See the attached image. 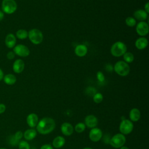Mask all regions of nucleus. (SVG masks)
<instances>
[{
	"instance_id": "1",
	"label": "nucleus",
	"mask_w": 149,
	"mask_h": 149,
	"mask_svg": "<svg viewBox=\"0 0 149 149\" xmlns=\"http://www.w3.org/2000/svg\"><path fill=\"white\" fill-rule=\"evenodd\" d=\"M55 125V122L52 118L45 117L38 121L36 126V129L39 133L47 134L54 130Z\"/></svg>"
},
{
	"instance_id": "2",
	"label": "nucleus",
	"mask_w": 149,
	"mask_h": 149,
	"mask_svg": "<svg viewBox=\"0 0 149 149\" xmlns=\"http://www.w3.org/2000/svg\"><path fill=\"white\" fill-rule=\"evenodd\" d=\"M112 55L115 57H120L127 52V47L126 44L122 41H116L113 43L110 49Z\"/></svg>"
},
{
	"instance_id": "3",
	"label": "nucleus",
	"mask_w": 149,
	"mask_h": 149,
	"mask_svg": "<svg viewBox=\"0 0 149 149\" xmlns=\"http://www.w3.org/2000/svg\"><path fill=\"white\" fill-rule=\"evenodd\" d=\"M113 70L118 75L126 76L130 71V68L128 63L123 61H119L113 66Z\"/></svg>"
},
{
	"instance_id": "4",
	"label": "nucleus",
	"mask_w": 149,
	"mask_h": 149,
	"mask_svg": "<svg viewBox=\"0 0 149 149\" xmlns=\"http://www.w3.org/2000/svg\"><path fill=\"white\" fill-rule=\"evenodd\" d=\"M28 37L33 44L38 45L42 42L44 36L41 30L37 29H33L28 32Z\"/></svg>"
},
{
	"instance_id": "5",
	"label": "nucleus",
	"mask_w": 149,
	"mask_h": 149,
	"mask_svg": "<svg viewBox=\"0 0 149 149\" xmlns=\"http://www.w3.org/2000/svg\"><path fill=\"white\" fill-rule=\"evenodd\" d=\"M126 143V137L122 133H118L112 137L109 140V144L115 148H119Z\"/></svg>"
},
{
	"instance_id": "6",
	"label": "nucleus",
	"mask_w": 149,
	"mask_h": 149,
	"mask_svg": "<svg viewBox=\"0 0 149 149\" xmlns=\"http://www.w3.org/2000/svg\"><path fill=\"white\" fill-rule=\"evenodd\" d=\"M2 9L3 12L7 14H12L17 9V3L15 0H2Z\"/></svg>"
},
{
	"instance_id": "7",
	"label": "nucleus",
	"mask_w": 149,
	"mask_h": 149,
	"mask_svg": "<svg viewBox=\"0 0 149 149\" xmlns=\"http://www.w3.org/2000/svg\"><path fill=\"white\" fill-rule=\"evenodd\" d=\"M133 129V124L130 120L123 119L119 125V131L120 133L126 135L130 133Z\"/></svg>"
},
{
	"instance_id": "8",
	"label": "nucleus",
	"mask_w": 149,
	"mask_h": 149,
	"mask_svg": "<svg viewBox=\"0 0 149 149\" xmlns=\"http://www.w3.org/2000/svg\"><path fill=\"white\" fill-rule=\"evenodd\" d=\"M13 52L15 55L21 57H26L30 54L29 48L23 44H17L13 47Z\"/></svg>"
},
{
	"instance_id": "9",
	"label": "nucleus",
	"mask_w": 149,
	"mask_h": 149,
	"mask_svg": "<svg viewBox=\"0 0 149 149\" xmlns=\"http://www.w3.org/2000/svg\"><path fill=\"white\" fill-rule=\"evenodd\" d=\"M136 31L138 35L141 37L147 36L149 32V26L145 21L139 22L136 26Z\"/></svg>"
},
{
	"instance_id": "10",
	"label": "nucleus",
	"mask_w": 149,
	"mask_h": 149,
	"mask_svg": "<svg viewBox=\"0 0 149 149\" xmlns=\"http://www.w3.org/2000/svg\"><path fill=\"white\" fill-rule=\"evenodd\" d=\"M102 137V132L98 127H94L89 132V138L93 142H97Z\"/></svg>"
},
{
	"instance_id": "11",
	"label": "nucleus",
	"mask_w": 149,
	"mask_h": 149,
	"mask_svg": "<svg viewBox=\"0 0 149 149\" xmlns=\"http://www.w3.org/2000/svg\"><path fill=\"white\" fill-rule=\"evenodd\" d=\"M84 124L88 128L95 127L98 124V119L96 116L93 115H89L86 116L84 119Z\"/></svg>"
},
{
	"instance_id": "12",
	"label": "nucleus",
	"mask_w": 149,
	"mask_h": 149,
	"mask_svg": "<svg viewBox=\"0 0 149 149\" xmlns=\"http://www.w3.org/2000/svg\"><path fill=\"white\" fill-rule=\"evenodd\" d=\"M61 130L63 134L66 136H69L73 134L74 127L70 123L64 122L61 126Z\"/></svg>"
},
{
	"instance_id": "13",
	"label": "nucleus",
	"mask_w": 149,
	"mask_h": 149,
	"mask_svg": "<svg viewBox=\"0 0 149 149\" xmlns=\"http://www.w3.org/2000/svg\"><path fill=\"white\" fill-rule=\"evenodd\" d=\"M13 70L16 73H22L24 69V62L21 59H17L13 62Z\"/></svg>"
},
{
	"instance_id": "14",
	"label": "nucleus",
	"mask_w": 149,
	"mask_h": 149,
	"mask_svg": "<svg viewBox=\"0 0 149 149\" xmlns=\"http://www.w3.org/2000/svg\"><path fill=\"white\" fill-rule=\"evenodd\" d=\"M26 122L27 125L31 128L37 126L38 122V118L37 114L34 113H30L26 118Z\"/></svg>"
},
{
	"instance_id": "15",
	"label": "nucleus",
	"mask_w": 149,
	"mask_h": 149,
	"mask_svg": "<svg viewBox=\"0 0 149 149\" xmlns=\"http://www.w3.org/2000/svg\"><path fill=\"white\" fill-rule=\"evenodd\" d=\"M5 43L6 46L9 48H12L16 45V38L13 34L9 33L8 34L5 40Z\"/></svg>"
},
{
	"instance_id": "16",
	"label": "nucleus",
	"mask_w": 149,
	"mask_h": 149,
	"mask_svg": "<svg viewBox=\"0 0 149 149\" xmlns=\"http://www.w3.org/2000/svg\"><path fill=\"white\" fill-rule=\"evenodd\" d=\"M133 16L136 20L143 22L147 19L148 13L144 9H138L134 12Z\"/></svg>"
},
{
	"instance_id": "17",
	"label": "nucleus",
	"mask_w": 149,
	"mask_h": 149,
	"mask_svg": "<svg viewBox=\"0 0 149 149\" xmlns=\"http://www.w3.org/2000/svg\"><path fill=\"white\" fill-rule=\"evenodd\" d=\"M88 48L84 44H79L74 48V54L79 57H83L87 54Z\"/></svg>"
},
{
	"instance_id": "18",
	"label": "nucleus",
	"mask_w": 149,
	"mask_h": 149,
	"mask_svg": "<svg viewBox=\"0 0 149 149\" xmlns=\"http://www.w3.org/2000/svg\"><path fill=\"white\" fill-rule=\"evenodd\" d=\"M148 40L144 37L138 38L135 41V46L139 50L144 49L148 45Z\"/></svg>"
},
{
	"instance_id": "19",
	"label": "nucleus",
	"mask_w": 149,
	"mask_h": 149,
	"mask_svg": "<svg viewBox=\"0 0 149 149\" xmlns=\"http://www.w3.org/2000/svg\"><path fill=\"white\" fill-rule=\"evenodd\" d=\"M141 113L139 109L134 108H132L129 112V118L131 121L137 122L140 118Z\"/></svg>"
},
{
	"instance_id": "20",
	"label": "nucleus",
	"mask_w": 149,
	"mask_h": 149,
	"mask_svg": "<svg viewBox=\"0 0 149 149\" xmlns=\"http://www.w3.org/2000/svg\"><path fill=\"white\" fill-rule=\"evenodd\" d=\"M65 143V140L63 137L58 136L55 137L52 141V146L56 148H59L64 146Z\"/></svg>"
},
{
	"instance_id": "21",
	"label": "nucleus",
	"mask_w": 149,
	"mask_h": 149,
	"mask_svg": "<svg viewBox=\"0 0 149 149\" xmlns=\"http://www.w3.org/2000/svg\"><path fill=\"white\" fill-rule=\"evenodd\" d=\"M37 136V131L34 129H29L26 130L23 133L24 138L27 140H31Z\"/></svg>"
},
{
	"instance_id": "22",
	"label": "nucleus",
	"mask_w": 149,
	"mask_h": 149,
	"mask_svg": "<svg viewBox=\"0 0 149 149\" xmlns=\"http://www.w3.org/2000/svg\"><path fill=\"white\" fill-rule=\"evenodd\" d=\"M3 81L8 85H13L16 81V77L13 74H7L3 76Z\"/></svg>"
},
{
	"instance_id": "23",
	"label": "nucleus",
	"mask_w": 149,
	"mask_h": 149,
	"mask_svg": "<svg viewBox=\"0 0 149 149\" xmlns=\"http://www.w3.org/2000/svg\"><path fill=\"white\" fill-rule=\"evenodd\" d=\"M16 36L20 40H24L28 37V32L25 29H19L16 31Z\"/></svg>"
},
{
	"instance_id": "24",
	"label": "nucleus",
	"mask_w": 149,
	"mask_h": 149,
	"mask_svg": "<svg viewBox=\"0 0 149 149\" xmlns=\"http://www.w3.org/2000/svg\"><path fill=\"white\" fill-rule=\"evenodd\" d=\"M123 61L126 62L127 63H130L133 62L134 59V55L130 52H126L123 55Z\"/></svg>"
},
{
	"instance_id": "25",
	"label": "nucleus",
	"mask_w": 149,
	"mask_h": 149,
	"mask_svg": "<svg viewBox=\"0 0 149 149\" xmlns=\"http://www.w3.org/2000/svg\"><path fill=\"white\" fill-rule=\"evenodd\" d=\"M125 23L128 27H133L136 25V20L133 17L129 16L125 19Z\"/></svg>"
},
{
	"instance_id": "26",
	"label": "nucleus",
	"mask_w": 149,
	"mask_h": 149,
	"mask_svg": "<svg viewBox=\"0 0 149 149\" xmlns=\"http://www.w3.org/2000/svg\"><path fill=\"white\" fill-rule=\"evenodd\" d=\"M86 125L83 122H79L78 123H77L74 127V130L77 132V133H81L83 132L84 131L85 129H86Z\"/></svg>"
},
{
	"instance_id": "27",
	"label": "nucleus",
	"mask_w": 149,
	"mask_h": 149,
	"mask_svg": "<svg viewBox=\"0 0 149 149\" xmlns=\"http://www.w3.org/2000/svg\"><path fill=\"white\" fill-rule=\"evenodd\" d=\"M102 100H103V95L101 93H96L93 95V101H94V102L97 104H99L101 102Z\"/></svg>"
},
{
	"instance_id": "28",
	"label": "nucleus",
	"mask_w": 149,
	"mask_h": 149,
	"mask_svg": "<svg viewBox=\"0 0 149 149\" xmlns=\"http://www.w3.org/2000/svg\"><path fill=\"white\" fill-rule=\"evenodd\" d=\"M18 146L19 149H30V146L29 144L24 140H22L19 141Z\"/></svg>"
},
{
	"instance_id": "29",
	"label": "nucleus",
	"mask_w": 149,
	"mask_h": 149,
	"mask_svg": "<svg viewBox=\"0 0 149 149\" xmlns=\"http://www.w3.org/2000/svg\"><path fill=\"white\" fill-rule=\"evenodd\" d=\"M8 141H9V143L12 146H16L19 143V140L16 139L14 135L9 136L8 138Z\"/></svg>"
},
{
	"instance_id": "30",
	"label": "nucleus",
	"mask_w": 149,
	"mask_h": 149,
	"mask_svg": "<svg viewBox=\"0 0 149 149\" xmlns=\"http://www.w3.org/2000/svg\"><path fill=\"white\" fill-rule=\"evenodd\" d=\"M96 76H97V80L99 81L103 82L105 81V76L102 72H101V71L97 72V74H96Z\"/></svg>"
},
{
	"instance_id": "31",
	"label": "nucleus",
	"mask_w": 149,
	"mask_h": 149,
	"mask_svg": "<svg viewBox=\"0 0 149 149\" xmlns=\"http://www.w3.org/2000/svg\"><path fill=\"white\" fill-rule=\"evenodd\" d=\"M86 93L90 95H94L96 93V90L94 87H89L86 89Z\"/></svg>"
},
{
	"instance_id": "32",
	"label": "nucleus",
	"mask_w": 149,
	"mask_h": 149,
	"mask_svg": "<svg viewBox=\"0 0 149 149\" xmlns=\"http://www.w3.org/2000/svg\"><path fill=\"white\" fill-rule=\"evenodd\" d=\"M14 136H15V137L16 139H17L18 140H20V139L23 137V132H21V131H17V132H16L15 133V134H14Z\"/></svg>"
},
{
	"instance_id": "33",
	"label": "nucleus",
	"mask_w": 149,
	"mask_h": 149,
	"mask_svg": "<svg viewBox=\"0 0 149 149\" xmlns=\"http://www.w3.org/2000/svg\"><path fill=\"white\" fill-rule=\"evenodd\" d=\"M6 56L8 59H13L15 56V54L13 51H9L8 52Z\"/></svg>"
},
{
	"instance_id": "34",
	"label": "nucleus",
	"mask_w": 149,
	"mask_h": 149,
	"mask_svg": "<svg viewBox=\"0 0 149 149\" xmlns=\"http://www.w3.org/2000/svg\"><path fill=\"white\" fill-rule=\"evenodd\" d=\"M40 149H54L53 147L49 144H45L42 145Z\"/></svg>"
},
{
	"instance_id": "35",
	"label": "nucleus",
	"mask_w": 149,
	"mask_h": 149,
	"mask_svg": "<svg viewBox=\"0 0 149 149\" xmlns=\"http://www.w3.org/2000/svg\"><path fill=\"white\" fill-rule=\"evenodd\" d=\"M105 69L106 71L110 72L112 71V70L113 69V67L111 64H107L105 66Z\"/></svg>"
},
{
	"instance_id": "36",
	"label": "nucleus",
	"mask_w": 149,
	"mask_h": 149,
	"mask_svg": "<svg viewBox=\"0 0 149 149\" xmlns=\"http://www.w3.org/2000/svg\"><path fill=\"white\" fill-rule=\"evenodd\" d=\"M6 111V106L3 104H0V114H2L5 112Z\"/></svg>"
},
{
	"instance_id": "37",
	"label": "nucleus",
	"mask_w": 149,
	"mask_h": 149,
	"mask_svg": "<svg viewBox=\"0 0 149 149\" xmlns=\"http://www.w3.org/2000/svg\"><path fill=\"white\" fill-rule=\"evenodd\" d=\"M147 13H149V3L147 2L144 5V9Z\"/></svg>"
},
{
	"instance_id": "38",
	"label": "nucleus",
	"mask_w": 149,
	"mask_h": 149,
	"mask_svg": "<svg viewBox=\"0 0 149 149\" xmlns=\"http://www.w3.org/2000/svg\"><path fill=\"white\" fill-rule=\"evenodd\" d=\"M3 73L2 69L0 68V81L3 79Z\"/></svg>"
},
{
	"instance_id": "39",
	"label": "nucleus",
	"mask_w": 149,
	"mask_h": 149,
	"mask_svg": "<svg viewBox=\"0 0 149 149\" xmlns=\"http://www.w3.org/2000/svg\"><path fill=\"white\" fill-rule=\"evenodd\" d=\"M4 17V13L2 11L0 10V21H1Z\"/></svg>"
},
{
	"instance_id": "40",
	"label": "nucleus",
	"mask_w": 149,
	"mask_h": 149,
	"mask_svg": "<svg viewBox=\"0 0 149 149\" xmlns=\"http://www.w3.org/2000/svg\"><path fill=\"white\" fill-rule=\"evenodd\" d=\"M120 149H129L127 147H126V146H122L120 148H119Z\"/></svg>"
},
{
	"instance_id": "41",
	"label": "nucleus",
	"mask_w": 149,
	"mask_h": 149,
	"mask_svg": "<svg viewBox=\"0 0 149 149\" xmlns=\"http://www.w3.org/2000/svg\"><path fill=\"white\" fill-rule=\"evenodd\" d=\"M83 149H92V148H90V147H85V148H84Z\"/></svg>"
},
{
	"instance_id": "42",
	"label": "nucleus",
	"mask_w": 149,
	"mask_h": 149,
	"mask_svg": "<svg viewBox=\"0 0 149 149\" xmlns=\"http://www.w3.org/2000/svg\"><path fill=\"white\" fill-rule=\"evenodd\" d=\"M0 149H6V148H2H2H0Z\"/></svg>"
}]
</instances>
